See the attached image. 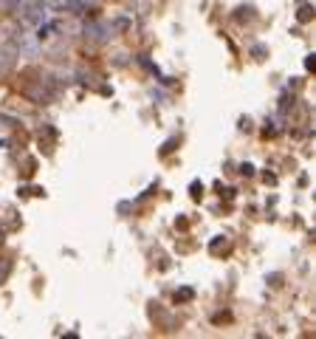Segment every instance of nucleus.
Here are the masks:
<instances>
[{"instance_id": "obj_1", "label": "nucleus", "mask_w": 316, "mask_h": 339, "mask_svg": "<svg viewBox=\"0 0 316 339\" xmlns=\"http://www.w3.org/2000/svg\"><path fill=\"white\" fill-rule=\"evenodd\" d=\"M105 26H99V23H91V26H85V34H91L94 40H105Z\"/></svg>"}]
</instances>
